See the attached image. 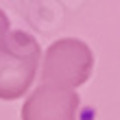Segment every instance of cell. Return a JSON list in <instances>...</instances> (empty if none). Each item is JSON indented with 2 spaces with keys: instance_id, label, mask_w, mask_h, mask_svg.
<instances>
[{
  "instance_id": "4",
  "label": "cell",
  "mask_w": 120,
  "mask_h": 120,
  "mask_svg": "<svg viewBox=\"0 0 120 120\" xmlns=\"http://www.w3.org/2000/svg\"><path fill=\"white\" fill-rule=\"evenodd\" d=\"M7 33H9V18H7V13L0 9V41L4 39Z\"/></svg>"
},
{
  "instance_id": "2",
  "label": "cell",
  "mask_w": 120,
  "mask_h": 120,
  "mask_svg": "<svg viewBox=\"0 0 120 120\" xmlns=\"http://www.w3.org/2000/svg\"><path fill=\"white\" fill-rule=\"evenodd\" d=\"M92 70H94V55L90 46L81 39L66 37L50 44L44 52L39 83L72 90L90 79Z\"/></svg>"
},
{
  "instance_id": "3",
  "label": "cell",
  "mask_w": 120,
  "mask_h": 120,
  "mask_svg": "<svg viewBox=\"0 0 120 120\" xmlns=\"http://www.w3.org/2000/svg\"><path fill=\"white\" fill-rule=\"evenodd\" d=\"M81 98L74 90L55 85L35 87L22 107V120H76Z\"/></svg>"
},
{
  "instance_id": "1",
  "label": "cell",
  "mask_w": 120,
  "mask_h": 120,
  "mask_svg": "<svg viewBox=\"0 0 120 120\" xmlns=\"http://www.w3.org/2000/svg\"><path fill=\"white\" fill-rule=\"evenodd\" d=\"M41 48L31 33L9 31L0 41V98L24 96L37 74Z\"/></svg>"
}]
</instances>
